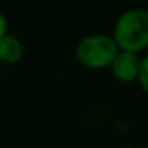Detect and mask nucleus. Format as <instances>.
<instances>
[{"label":"nucleus","instance_id":"obj_1","mask_svg":"<svg viewBox=\"0 0 148 148\" xmlns=\"http://www.w3.org/2000/svg\"><path fill=\"white\" fill-rule=\"evenodd\" d=\"M121 51L142 53L148 48V11L127 10L116 19L112 34Z\"/></svg>","mask_w":148,"mask_h":148},{"label":"nucleus","instance_id":"obj_2","mask_svg":"<svg viewBox=\"0 0 148 148\" xmlns=\"http://www.w3.org/2000/svg\"><path fill=\"white\" fill-rule=\"evenodd\" d=\"M119 48L112 35L91 34L78 42L75 48L77 61L89 70H102L112 65Z\"/></svg>","mask_w":148,"mask_h":148},{"label":"nucleus","instance_id":"obj_3","mask_svg":"<svg viewBox=\"0 0 148 148\" xmlns=\"http://www.w3.org/2000/svg\"><path fill=\"white\" fill-rule=\"evenodd\" d=\"M140 61L137 53L131 51H121L119 49L116 58L113 59L110 70L112 75L121 83H132L137 81L138 78V70H140Z\"/></svg>","mask_w":148,"mask_h":148},{"label":"nucleus","instance_id":"obj_4","mask_svg":"<svg viewBox=\"0 0 148 148\" xmlns=\"http://www.w3.org/2000/svg\"><path fill=\"white\" fill-rule=\"evenodd\" d=\"M23 45L14 35H3L0 38V62L16 64L23 58Z\"/></svg>","mask_w":148,"mask_h":148},{"label":"nucleus","instance_id":"obj_5","mask_svg":"<svg viewBox=\"0 0 148 148\" xmlns=\"http://www.w3.org/2000/svg\"><path fill=\"white\" fill-rule=\"evenodd\" d=\"M140 88L148 92V54L140 61V70H138V78H137Z\"/></svg>","mask_w":148,"mask_h":148},{"label":"nucleus","instance_id":"obj_6","mask_svg":"<svg viewBox=\"0 0 148 148\" xmlns=\"http://www.w3.org/2000/svg\"><path fill=\"white\" fill-rule=\"evenodd\" d=\"M7 34H8V21L5 18V14L0 11V38L3 35H7Z\"/></svg>","mask_w":148,"mask_h":148}]
</instances>
